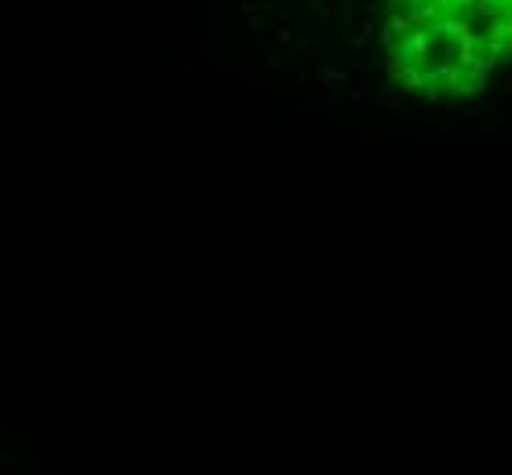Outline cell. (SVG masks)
<instances>
[{"label": "cell", "instance_id": "1", "mask_svg": "<svg viewBox=\"0 0 512 475\" xmlns=\"http://www.w3.org/2000/svg\"><path fill=\"white\" fill-rule=\"evenodd\" d=\"M395 81L425 99L480 92L512 55V0H381Z\"/></svg>", "mask_w": 512, "mask_h": 475}]
</instances>
